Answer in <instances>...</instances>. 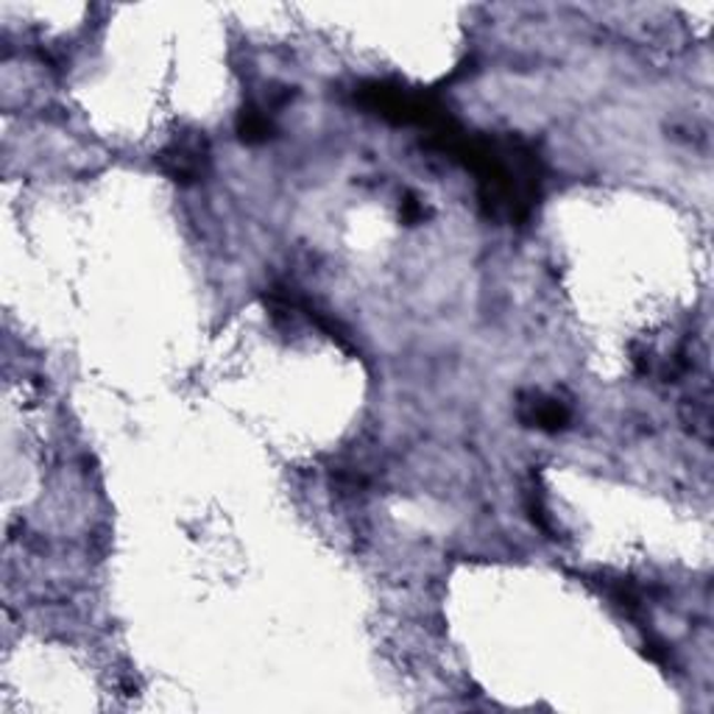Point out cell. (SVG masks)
<instances>
[{
  "label": "cell",
  "instance_id": "obj_5",
  "mask_svg": "<svg viewBox=\"0 0 714 714\" xmlns=\"http://www.w3.org/2000/svg\"><path fill=\"white\" fill-rule=\"evenodd\" d=\"M238 134L244 143H249V146H257V143L271 139L273 137L271 112H268L262 104H246L238 115Z\"/></svg>",
  "mask_w": 714,
  "mask_h": 714
},
{
  "label": "cell",
  "instance_id": "obj_7",
  "mask_svg": "<svg viewBox=\"0 0 714 714\" xmlns=\"http://www.w3.org/2000/svg\"><path fill=\"white\" fill-rule=\"evenodd\" d=\"M402 218H405L407 224H416V221H422L424 218V207L422 204L416 201V198L413 196H407L405 201H402Z\"/></svg>",
  "mask_w": 714,
  "mask_h": 714
},
{
  "label": "cell",
  "instance_id": "obj_2",
  "mask_svg": "<svg viewBox=\"0 0 714 714\" xmlns=\"http://www.w3.org/2000/svg\"><path fill=\"white\" fill-rule=\"evenodd\" d=\"M354 101L383 121L396 123V126H418L427 134L453 121L447 104L436 90L407 87V84L389 82V79L363 82L354 90Z\"/></svg>",
  "mask_w": 714,
  "mask_h": 714
},
{
  "label": "cell",
  "instance_id": "obj_1",
  "mask_svg": "<svg viewBox=\"0 0 714 714\" xmlns=\"http://www.w3.org/2000/svg\"><path fill=\"white\" fill-rule=\"evenodd\" d=\"M424 146L455 159L477 176V198L488 218L525 224L541 198V157L522 137L466 132L458 121L427 134Z\"/></svg>",
  "mask_w": 714,
  "mask_h": 714
},
{
  "label": "cell",
  "instance_id": "obj_3",
  "mask_svg": "<svg viewBox=\"0 0 714 714\" xmlns=\"http://www.w3.org/2000/svg\"><path fill=\"white\" fill-rule=\"evenodd\" d=\"M157 168L176 185H196L209 170V143L201 132H182L159 148L154 157Z\"/></svg>",
  "mask_w": 714,
  "mask_h": 714
},
{
  "label": "cell",
  "instance_id": "obj_4",
  "mask_svg": "<svg viewBox=\"0 0 714 714\" xmlns=\"http://www.w3.org/2000/svg\"><path fill=\"white\" fill-rule=\"evenodd\" d=\"M519 418L528 427H539V431L558 433L569 424V407L556 396L545 394H528L519 402Z\"/></svg>",
  "mask_w": 714,
  "mask_h": 714
},
{
  "label": "cell",
  "instance_id": "obj_6",
  "mask_svg": "<svg viewBox=\"0 0 714 714\" xmlns=\"http://www.w3.org/2000/svg\"><path fill=\"white\" fill-rule=\"evenodd\" d=\"M528 511H530V517H534V522L539 525L545 534H552V519H550V514H547L545 497H541L539 486L528 488Z\"/></svg>",
  "mask_w": 714,
  "mask_h": 714
}]
</instances>
